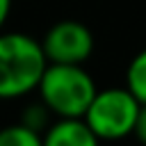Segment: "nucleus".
Listing matches in <instances>:
<instances>
[{"mask_svg": "<svg viewBox=\"0 0 146 146\" xmlns=\"http://www.w3.org/2000/svg\"><path fill=\"white\" fill-rule=\"evenodd\" d=\"M46 66L41 41L25 32L0 30V100H16L36 91Z\"/></svg>", "mask_w": 146, "mask_h": 146, "instance_id": "obj_1", "label": "nucleus"}, {"mask_svg": "<svg viewBox=\"0 0 146 146\" xmlns=\"http://www.w3.org/2000/svg\"><path fill=\"white\" fill-rule=\"evenodd\" d=\"M36 91L46 107L52 112V116H84L98 89L82 64L48 62L36 84Z\"/></svg>", "mask_w": 146, "mask_h": 146, "instance_id": "obj_2", "label": "nucleus"}, {"mask_svg": "<svg viewBox=\"0 0 146 146\" xmlns=\"http://www.w3.org/2000/svg\"><path fill=\"white\" fill-rule=\"evenodd\" d=\"M139 100L125 89V87H110L103 91H96L87 112L84 121L96 135V139L114 141L132 135L137 112H139Z\"/></svg>", "mask_w": 146, "mask_h": 146, "instance_id": "obj_3", "label": "nucleus"}, {"mask_svg": "<svg viewBox=\"0 0 146 146\" xmlns=\"http://www.w3.org/2000/svg\"><path fill=\"white\" fill-rule=\"evenodd\" d=\"M41 48L52 64H84L94 52V34L84 23L64 18L48 27Z\"/></svg>", "mask_w": 146, "mask_h": 146, "instance_id": "obj_4", "label": "nucleus"}, {"mask_svg": "<svg viewBox=\"0 0 146 146\" xmlns=\"http://www.w3.org/2000/svg\"><path fill=\"white\" fill-rule=\"evenodd\" d=\"M96 141L84 116H57L43 132V144L48 146H94Z\"/></svg>", "mask_w": 146, "mask_h": 146, "instance_id": "obj_5", "label": "nucleus"}, {"mask_svg": "<svg viewBox=\"0 0 146 146\" xmlns=\"http://www.w3.org/2000/svg\"><path fill=\"white\" fill-rule=\"evenodd\" d=\"M125 89L141 103L146 105V48L132 57L125 71Z\"/></svg>", "mask_w": 146, "mask_h": 146, "instance_id": "obj_6", "label": "nucleus"}, {"mask_svg": "<svg viewBox=\"0 0 146 146\" xmlns=\"http://www.w3.org/2000/svg\"><path fill=\"white\" fill-rule=\"evenodd\" d=\"M41 144L43 137L30 130L27 125H23L21 121L0 128V146H41Z\"/></svg>", "mask_w": 146, "mask_h": 146, "instance_id": "obj_7", "label": "nucleus"}, {"mask_svg": "<svg viewBox=\"0 0 146 146\" xmlns=\"http://www.w3.org/2000/svg\"><path fill=\"white\" fill-rule=\"evenodd\" d=\"M52 119V112L46 107V103L39 98V100H34V103H27L25 107H23V112H21V123L23 125H27L30 130H34V132H39L41 137H43V132L48 130V125L52 123L50 121Z\"/></svg>", "mask_w": 146, "mask_h": 146, "instance_id": "obj_8", "label": "nucleus"}, {"mask_svg": "<svg viewBox=\"0 0 146 146\" xmlns=\"http://www.w3.org/2000/svg\"><path fill=\"white\" fill-rule=\"evenodd\" d=\"M132 135H135L141 144H146V105H139V112H137V121H135Z\"/></svg>", "mask_w": 146, "mask_h": 146, "instance_id": "obj_9", "label": "nucleus"}, {"mask_svg": "<svg viewBox=\"0 0 146 146\" xmlns=\"http://www.w3.org/2000/svg\"><path fill=\"white\" fill-rule=\"evenodd\" d=\"M9 11H11V0H0V30L5 27L9 18Z\"/></svg>", "mask_w": 146, "mask_h": 146, "instance_id": "obj_10", "label": "nucleus"}]
</instances>
